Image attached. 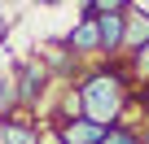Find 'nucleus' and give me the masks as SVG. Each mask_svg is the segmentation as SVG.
<instances>
[{"mask_svg": "<svg viewBox=\"0 0 149 144\" xmlns=\"http://www.w3.org/2000/svg\"><path fill=\"white\" fill-rule=\"evenodd\" d=\"M92 13H97V26H101V65H118L132 5H123V0H92Z\"/></svg>", "mask_w": 149, "mask_h": 144, "instance_id": "f03ea898", "label": "nucleus"}, {"mask_svg": "<svg viewBox=\"0 0 149 144\" xmlns=\"http://www.w3.org/2000/svg\"><path fill=\"white\" fill-rule=\"evenodd\" d=\"M140 144H149V118H145V127H140Z\"/></svg>", "mask_w": 149, "mask_h": 144, "instance_id": "9b49d317", "label": "nucleus"}, {"mask_svg": "<svg viewBox=\"0 0 149 144\" xmlns=\"http://www.w3.org/2000/svg\"><path fill=\"white\" fill-rule=\"evenodd\" d=\"M66 48L74 61H97L101 65V26H97V13H92V0L79 9V18H74L70 35H66Z\"/></svg>", "mask_w": 149, "mask_h": 144, "instance_id": "7ed1b4c3", "label": "nucleus"}, {"mask_svg": "<svg viewBox=\"0 0 149 144\" xmlns=\"http://www.w3.org/2000/svg\"><path fill=\"white\" fill-rule=\"evenodd\" d=\"M44 92H48V65L44 61H22L18 65V96H22V105H35Z\"/></svg>", "mask_w": 149, "mask_h": 144, "instance_id": "20e7f679", "label": "nucleus"}, {"mask_svg": "<svg viewBox=\"0 0 149 144\" xmlns=\"http://www.w3.org/2000/svg\"><path fill=\"white\" fill-rule=\"evenodd\" d=\"M149 44V9H136L132 5V13H127V35H123V61L132 57V52H140Z\"/></svg>", "mask_w": 149, "mask_h": 144, "instance_id": "423d86ee", "label": "nucleus"}, {"mask_svg": "<svg viewBox=\"0 0 149 144\" xmlns=\"http://www.w3.org/2000/svg\"><path fill=\"white\" fill-rule=\"evenodd\" d=\"M118 65H123L127 74H132V83H136V92H140V88L149 83V44H145L140 52H132L127 61H118Z\"/></svg>", "mask_w": 149, "mask_h": 144, "instance_id": "6e6552de", "label": "nucleus"}, {"mask_svg": "<svg viewBox=\"0 0 149 144\" xmlns=\"http://www.w3.org/2000/svg\"><path fill=\"white\" fill-rule=\"evenodd\" d=\"M101 144H140V131H132V127H110Z\"/></svg>", "mask_w": 149, "mask_h": 144, "instance_id": "1a4fd4ad", "label": "nucleus"}, {"mask_svg": "<svg viewBox=\"0 0 149 144\" xmlns=\"http://www.w3.org/2000/svg\"><path fill=\"white\" fill-rule=\"evenodd\" d=\"M136 101H140V105H145V109H149V83H145V88H140V92H136Z\"/></svg>", "mask_w": 149, "mask_h": 144, "instance_id": "9d476101", "label": "nucleus"}, {"mask_svg": "<svg viewBox=\"0 0 149 144\" xmlns=\"http://www.w3.org/2000/svg\"><path fill=\"white\" fill-rule=\"evenodd\" d=\"M53 131L61 144H101L105 140V127H97L92 118H70V122H57Z\"/></svg>", "mask_w": 149, "mask_h": 144, "instance_id": "39448f33", "label": "nucleus"}, {"mask_svg": "<svg viewBox=\"0 0 149 144\" xmlns=\"http://www.w3.org/2000/svg\"><path fill=\"white\" fill-rule=\"evenodd\" d=\"M0 144H40V131H35V122L9 114V118H0Z\"/></svg>", "mask_w": 149, "mask_h": 144, "instance_id": "0eeeda50", "label": "nucleus"}, {"mask_svg": "<svg viewBox=\"0 0 149 144\" xmlns=\"http://www.w3.org/2000/svg\"><path fill=\"white\" fill-rule=\"evenodd\" d=\"M74 88H79V101H84V118H92L105 131L118 127L127 118V109L136 105V83L123 65H92L74 79Z\"/></svg>", "mask_w": 149, "mask_h": 144, "instance_id": "f257e3e1", "label": "nucleus"}, {"mask_svg": "<svg viewBox=\"0 0 149 144\" xmlns=\"http://www.w3.org/2000/svg\"><path fill=\"white\" fill-rule=\"evenodd\" d=\"M145 114H149V109H145Z\"/></svg>", "mask_w": 149, "mask_h": 144, "instance_id": "f8f14e48", "label": "nucleus"}]
</instances>
